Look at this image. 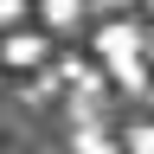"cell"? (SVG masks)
<instances>
[{"mask_svg": "<svg viewBox=\"0 0 154 154\" xmlns=\"http://www.w3.org/2000/svg\"><path fill=\"white\" fill-rule=\"evenodd\" d=\"M96 58H103V64L148 58V32L135 26V19H109V26H96Z\"/></svg>", "mask_w": 154, "mask_h": 154, "instance_id": "obj_1", "label": "cell"}, {"mask_svg": "<svg viewBox=\"0 0 154 154\" xmlns=\"http://www.w3.org/2000/svg\"><path fill=\"white\" fill-rule=\"evenodd\" d=\"M7 64L13 71H32V64H45L51 58V32H32V26H19V32H7Z\"/></svg>", "mask_w": 154, "mask_h": 154, "instance_id": "obj_2", "label": "cell"}, {"mask_svg": "<svg viewBox=\"0 0 154 154\" xmlns=\"http://www.w3.org/2000/svg\"><path fill=\"white\" fill-rule=\"evenodd\" d=\"M71 26H84V7H71V0H51V7H38V32H71Z\"/></svg>", "mask_w": 154, "mask_h": 154, "instance_id": "obj_3", "label": "cell"}, {"mask_svg": "<svg viewBox=\"0 0 154 154\" xmlns=\"http://www.w3.org/2000/svg\"><path fill=\"white\" fill-rule=\"evenodd\" d=\"M77 154H128V141H109L103 128H84L77 135Z\"/></svg>", "mask_w": 154, "mask_h": 154, "instance_id": "obj_4", "label": "cell"}, {"mask_svg": "<svg viewBox=\"0 0 154 154\" xmlns=\"http://www.w3.org/2000/svg\"><path fill=\"white\" fill-rule=\"evenodd\" d=\"M128 154H154V122H141V128H128Z\"/></svg>", "mask_w": 154, "mask_h": 154, "instance_id": "obj_5", "label": "cell"}, {"mask_svg": "<svg viewBox=\"0 0 154 154\" xmlns=\"http://www.w3.org/2000/svg\"><path fill=\"white\" fill-rule=\"evenodd\" d=\"M148 64H154V32H148Z\"/></svg>", "mask_w": 154, "mask_h": 154, "instance_id": "obj_6", "label": "cell"}]
</instances>
